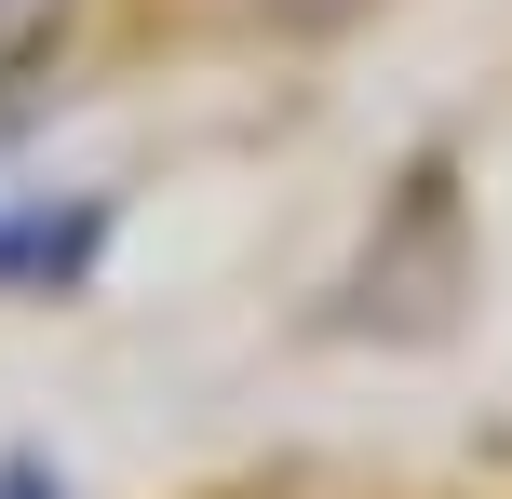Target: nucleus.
<instances>
[{
	"label": "nucleus",
	"mask_w": 512,
	"mask_h": 499,
	"mask_svg": "<svg viewBox=\"0 0 512 499\" xmlns=\"http://www.w3.org/2000/svg\"><path fill=\"white\" fill-rule=\"evenodd\" d=\"M95 243H108V216L95 203H27V216H0V297H54V284H81L95 270Z\"/></svg>",
	"instance_id": "f257e3e1"
},
{
	"label": "nucleus",
	"mask_w": 512,
	"mask_h": 499,
	"mask_svg": "<svg viewBox=\"0 0 512 499\" xmlns=\"http://www.w3.org/2000/svg\"><path fill=\"white\" fill-rule=\"evenodd\" d=\"M68 14H81V0H0V95L54 68V41H68Z\"/></svg>",
	"instance_id": "f03ea898"
},
{
	"label": "nucleus",
	"mask_w": 512,
	"mask_h": 499,
	"mask_svg": "<svg viewBox=\"0 0 512 499\" xmlns=\"http://www.w3.org/2000/svg\"><path fill=\"white\" fill-rule=\"evenodd\" d=\"M0 499H81V486L54 473V459H27V446H14V459H0Z\"/></svg>",
	"instance_id": "7ed1b4c3"
}]
</instances>
